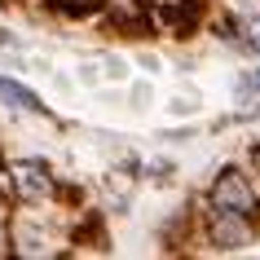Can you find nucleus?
Masks as SVG:
<instances>
[{"label": "nucleus", "mask_w": 260, "mask_h": 260, "mask_svg": "<svg viewBox=\"0 0 260 260\" xmlns=\"http://www.w3.org/2000/svg\"><path fill=\"white\" fill-rule=\"evenodd\" d=\"M203 220H207V238H212L216 251H243V247H251V238H256V220L238 216V212H225V207L207 203Z\"/></svg>", "instance_id": "obj_2"}, {"label": "nucleus", "mask_w": 260, "mask_h": 260, "mask_svg": "<svg viewBox=\"0 0 260 260\" xmlns=\"http://www.w3.org/2000/svg\"><path fill=\"white\" fill-rule=\"evenodd\" d=\"M9 185H14V194L22 203H49L57 194L53 172H49L40 159H18V164H9Z\"/></svg>", "instance_id": "obj_3"}, {"label": "nucleus", "mask_w": 260, "mask_h": 260, "mask_svg": "<svg viewBox=\"0 0 260 260\" xmlns=\"http://www.w3.org/2000/svg\"><path fill=\"white\" fill-rule=\"evenodd\" d=\"M0 102L5 106H14V110H27V115H44V102L31 88H22V84H14V80H5L0 75Z\"/></svg>", "instance_id": "obj_5"}, {"label": "nucleus", "mask_w": 260, "mask_h": 260, "mask_svg": "<svg viewBox=\"0 0 260 260\" xmlns=\"http://www.w3.org/2000/svg\"><path fill=\"white\" fill-rule=\"evenodd\" d=\"M207 203L212 207H225V212H238V216H260V194L251 185L243 168H225L216 181H212V190H207Z\"/></svg>", "instance_id": "obj_1"}, {"label": "nucleus", "mask_w": 260, "mask_h": 260, "mask_svg": "<svg viewBox=\"0 0 260 260\" xmlns=\"http://www.w3.org/2000/svg\"><path fill=\"white\" fill-rule=\"evenodd\" d=\"M251 84H256V88H260V71H251Z\"/></svg>", "instance_id": "obj_9"}, {"label": "nucleus", "mask_w": 260, "mask_h": 260, "mask_svg": "<svg viewBox=\"0 0 260 260\" xmlns=\"http://www.w3.org/2000/svg\"><path fill=\"white\" fill-rule=\"evenodd\" d=\"M238 44L260 53V14H243L238 18Z\"/></svg>", "instance_id": "obj_6"}, {"label": "nucleus", "mask_w": 260, "mask_h": 260, "mask_svg": "<svg viewBox=\"0 0 260 260\" xmlns=\"http://www.w3.org/2000/svg\"><path fill=\"white\" fill-rule=\"evenodd\" d=\"M251 172H256V177H260V146H256V150H251Z\"/></svg>", "instance_id": "obj_8"}, {"label": "nucleus", "mask_w": 260, "mask_h": 260, "mask_svg": "<svg viewBox=\"0 0 260 260\" xmlns=\"http://www.w3.org/2000/svg\"><path fill=\"white\" fill-rule=\"evenodd\" d=\"M53 5H62V9H88L93 0H53Z\"/></svg>", "instance_id": "obj_7"}, {"label": "nucleus", "mask_w": 260, "mask_h": 260, "mask_svg": "<svg viewBox=\"0 0 260 260\" xmlns=\"http://www.w3.org/2000/svg\"><path fill=\"white\" fill-rule=\"evenodd\" d=\"M14 251L18 256H53V238L44 230H36L31 220H18L14 225Z\"/></svg>", "instance_id": "obj_4"}]
</instances>
